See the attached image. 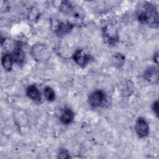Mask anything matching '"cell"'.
Returning a JSON list of instances; mask_svg holds the SVG:
<instances>
[{"label":"cell","mask_w":159,"mask_h":159,"mask_svg":"<svg viewBox=\"0 0 159 159\" xmlns=\"http://www.w3.org/2000/svg\"><path fill=\"white\" fill-rule=\"evenodd\" d=\"M43 93L46 99L49 101H52L55 98V94L54 91L49 86H47L45 88Z\"/></svg>","instance_id":"7c38bea8"},{"label":"cell","mask_w":159,"mask_h":159,"mask_svg":"<svg viewBox=\"0 0 159 159\" xmlns=\"http://www.w3.org/2000/svg\"><path fill=\"white\" fill-rule=\"evenodd\" d=\"M158 52H157L155 55H154V58H153V59H154V61L157 63H158Z\"/></svg>","instance_id":"2e32d148"},{"label":"cell","mask_w":159,"mask_h":159,"mask_svg":"<svg viewBox=\"0 0 159 159\" xmlns=\"http://www.w3.org/2000/svg\"><path fill=\"white\" fill-rule=\"evenodd\" d=\"M73 28V24L69 22H60L57 28L56 32L59 35H63L71 30Z\"/></svg>","instance_id":"30bf717a"},{"label":"cell","mask_w":159,"mask_h":159,"mask_svg":"<svg viewBox=\"0 0 159 159\" xmlns=\"http://www.w3.org/2000/svg\"><path fill=\"white\" fill-rule=\"evenodd\" d=\"M106 100L105 93L101 90H96L93 92L89 96L88 101L89 104L93 107L102 106Z\"/></svg>","instance_id":"7a4b0ae2"},{"label":"cell","mask_w":159,"mask_h":159,"mask_svg":"<svg viewBox=\"0 0 159 159\" xmlns=\"http://www.w3.org/2000/svg\"><path fill=\"white\" fill-rule=\"evenodd\" d=\"M33 55L38 60H42L46 58L48 55V49L43 44H36L32 48Z\"/></svg>","instance_id":"5b68a950"},{"label":"cell","mask_w":159,"mask_h":159,"mask_svg":"<svg viewBox=\"0 0 159 159\" xmlns=\"http://www.w3.org/2000/svg\"><path fill=\"white\" fill-rule=\"evenodd\" d=\"M74 119V113L71 109L69 108H65L62 111L60 119L61 123L63 124H70Z\"/></svg>","instance_id":"ba28073f"},{"label":"cell","mask_w":159,"mask_h":159,"mask_svg":"<svg viewBox=\"0 0 159 159\" xmlns=\"http://www.w3.org/2000/svg\"><path fill=\"white\" fill-rule=\"evenodd\" d=\"M114 63L116 64V66H120L124 63V56L120 53H117L114 55Z\"/></svg>","instance_id":"4fadbf2b"},{"label":"cell","mask_w":159,"mask_h":159,"mask_svg":"<svg viewBox=\"0 0 159 159\" xmlns=\"http://www.w3.org/2000/svg\"><path fill=\"white\" fill-rule=\"evenodd\" d=\"M27 95L32 100L36 102H39L41 101V95L37 88L34 85L29 86L26 90Z\"/></svg>","instance_id":"52a82bcc"},{"label":"cell","mask_w":159,"mask_h":159,"mask_svg":"<svg viewBox=\"0 0 159 159\" xmlns=\"http://www.w3.org/2000/svg\"><path fill=\"white\" fill-rule=\"evenodd\" d=\"M3 68L7 71H11L12 69L14 60L11 54L6 53L3 55L1 60Z\"/></svg>","instance_id":"8fae6325"},{"label":"cell","mask_w":159,"mask_h":159,"mask_svg":"<svg viewBox=\"0 0 159 159\" xmlns=\"http://www.w3.org/2000/svg\"><path fill=\"white\" fill-rule=\"evenodd\" d=\"M58 155V158H68L70 157L68 151L64 148H61L59 150Z\"/></svg>","instance_id":"5bb4252c"},{"label":"cell","mask_w":159,"mask_h":159,"mask_svg":"<svg viewBox=\"0 0 159 159\" xmlns=\"http://www.w3.org/2000/svg\"><path fill=\"white\" fill-rule=\"evenodd\" d=\"M152 109H153V111L154 113L155 114V115L158 117V101H156L155 102H153V104L152 105Z\"/></svg>","instance_id":"9a60e30c"},{"label":"cell","mask_w":159,"mask_h":159,"mask_svg":"<svg viewBox=\"0 0 159 159\" xmlns=\"http://www.w3.org/2000/svg\"><path fill=\"white\" fill-rule=\"evenodd\" d=\"M145 79L152 83H157L158 81V70L155 66L148 67L144 72Z\"/></svg>","instance_id":"8992f818"},{"label":"cell","mask_w":159,"mask_h":159,"mask_svg":"<svg viewBox=\"0 0 159 159\" xmlns=\"http://www.w3.org/2000/svg\"><path fill=\"white\" fill-rule=\"evenodd\" d=\"M142 10L137 14L139 20L141 23L148 24L152 27L157 28L158 26V13L156 7L150 2H146Z\"/></svg>","instance_id":"6da1fadb"},{"label":"cell","mask_w":159,"mask_h":159,"mask_svg":"<svg viewBox=\"0 0 159 159\" xmlns=\"http://www.w3.org/2000/svg\"><path fill=\"white\" fill-rule=\"evenodd\" d=\"M135 130L140 137H145L149 133V128L145 120L142 117H139L136 121Z\"/></svg>","instance_id":"3957f363"},{"label":"cell","mask_w":159,"mask_h":159,"mask_svg":"<svg viewBox=\"0 0 159 159\" xmlns=\"http://www.w3.org/2000/svg\"><path fill=\"white\" fill-rule=\"evenodd\" d=\"M12 56L14 61L16 62V63L20 65L24 62L25 55L21 47L19 45L14 48Z\"/></svg>","instance_id":"9c48e42d"},{"label":"cell","mask_w":159,"mask_h":159,"mask_svg":"<svg viewBox=\"0 0 159 159\" xmlns=\"http://www.w3.org/2000/svg\"><path fill=\"white\" fill-rule=\"evenodd\" d=\"M74 61L79 65L84 66L90 61V56L86 54L83 50H77L73 55Z\"/></svg>","instance_id":"277c9868"}]
</instances>
